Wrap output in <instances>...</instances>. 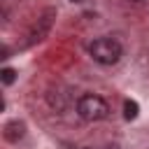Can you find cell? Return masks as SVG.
Wrapping results in <instances>:
<instances>
[{
	"instance_id": "cell-1",
	"label": "cell",
	"mask_w": 149,
	"mask_h": 149,
	"mask_svg": "<svg viewBox=\"0 0 149 149\" xmlns=\"http://www.w3.org/2000/svg\"><path fill=\"white\" fill-rule=\"evenodd\" d=\"M88 54L100 65H114L123 56V47L114 37H98V40H93L88 44Z\"/></svg>"
},
{
	"instance_id": "cell-2",
	"label": "cell",
	"mask_w": 149,
	"mask_h": 149,
	"mask_svg": "<svg viewBox=\"0 0 149 149\" xmlns=\"http://www.w3.org/2000/svg\"><path fill=\"white\" fill-rule=\"evenodd\" d=\"M77 114L84 121H100V119H107L109 105H107L105 98L93 95V93H86V95H81L77 100Z\"/></svg>"
},
{
	"instance_id": "cell-3",
	"label": "cell",
	"mask_w": 149,
	"mask_h": 149,
	"mask_svg": "<svg viewBox=\"0 0 149 149\" xmlns=\"http://www.w3.org/2000/svg\"><path fill=\"white\" fill-rule=\"evenodd\" d=\"M23 135H26V126H23L21 121H9V123L5 126V140H9V142H19Z\"/></svg>"
},
{
	"instance_id": "cell-4",
	"label": "cell",
	"mask_w": 149,
	"mask_h": 149,
	"mask_svg": "<svg viewBox=\"0 0 149 149\" xmlns=\"http://www.w3.org/2000/svg\"><path fill=\"white\" fill-rule=\"evenodd\" d=\"M137 114H140V105L135 100H126L123 102V119L133 121V119H137Z\"/></svg>"
},
{
	"instance_id": "cell-5",
	"label": "cell",
	"mask_w": 149,
	"mask_h": 149,
	"mask_svg": "<svg viewBox=\"0 0 149 149\" xmlns=\"http://www.w3.org/2000/svg\"><path fill=\"white\" fill-rule=\"evenodd\" d=\"M0 79H2L5 86L14 84V79H16V70H12V68H2V70H0Z\"/></svg>"
},
{
	"instance_id": "cell-6",
	"label": "cell",
	"mask_w": 149,
	"mask_h": 149,
	"mask_svg": "<svg viewBox=\"0 0 149 149\" xmlns=\"http://www.w3.org/2000/svg\"><path fill=\"white\" fill-rule=\"evenodd\" d=\"M133 2H137V5H149V0H133Z\"/></svg>"
},
{
	"instance_id": "cell-7",
	"label": "cell",
	"mask_w": 149,
	"mask_h": 149,
	"mask_svg": "<svg viewBox=\"0 0 149 149\" xmlns=\"http://www.w3.org/2000/svg\"><path fill=\"white\" fill-rule=\"evenodd\" d=\"M70 2H84V0H70Z\"/></svg>"
},
{
	"instance_id": "cell-8",
	"label": "cell",
	"mask_w": 149,
	"mask_h": 149,
	"mask_svg": "<svg viewBox=\"0 0 149 149\" xmlns=\"http://www.w3.org/2000/svg\"><path fill=\"white\" fill-rule=\"evenodd\" d=\"M105 149H116V147H105Z\"/></svg>"
}]
</instances>
